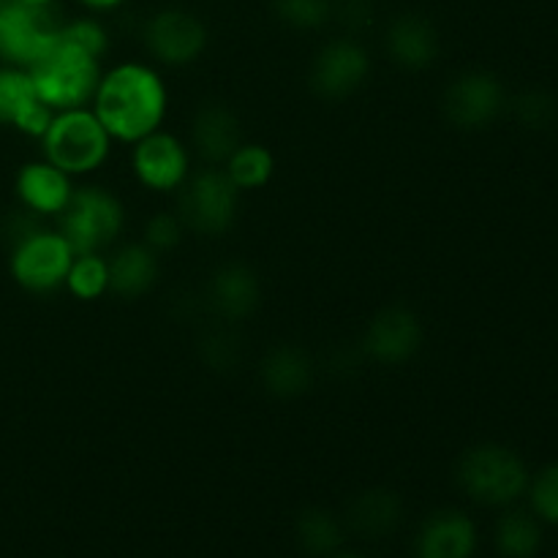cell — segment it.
Masks as SVG:
<instances>
[{
  "mask_svg": "<svg viewBox=\"0 0 558 558\" xmlns=\"http://www.w3.org/2000/svg\"><path fill=\"white\" fill-rule=\"evenodd\" d=\"M262 385L270 396L276 398H298L303 396L305 390L314 381V365H311L308 354L298 347H289V343H281V347H272L270 352L262 360Z\"/></svg>",
  "mask_w": 558,
  "mask_h": 558,
  "instance_id": "obj_21",
  "label": "cell"
},
{
  "mask_svg": "<svg viewBox=\"0 0 558 558\" xmlns=\"http://www.w3.org/2000/svg\"><path fill=\"white\" fill-rule=\"evenodd\" d=\"M477 529L458 510H439L417 534V558H472Z\"/></svg>",
  "mask_w": 558,
  "mask_h": 558,
  "instance_id": "obj_19",
  "label": "cell"
},
{
  "mask_svg": "<svg viewBox=\"0 0 558 558\" xmlns=\"http://www.w3.org/2000/svg\"><path fill=\"white\" fill-rule=\"evenodd\" d=\"M532 505L545 521L558 523V463L545 469L532 485Z\"/></svg>",
  "mask_w": 558,
  "mask_h": 558,
  "instance_id": "obj_29",
  "label": "cell"
},
{
  "mask_svg": "<svg viewBox=\"0 0 558 558\" xmlns=\"http://www.w3.org/2000/svg\"><path fill=\"white\" fill-rule=\"evenodd\" d=\"M298 539L311 556H330L341 548L343 526L325 510H308L298 521Z\"/></svg>",
  "mask_w": 558,
  "mask_h": 558,
  "instance_id": "obj_26",
  "label": "cell"
},
{
  "mask_svg": "<svg viewBox=\"0 0 558 558\" xmlns=\"http://www.w3.org/2000/svg\"><path fill=\"white\" fill-rule=\"evenodd\" d=\"M338 558H363V556H338Z\"/></svg>",
  "mask_w": 558,
  "mask_h": 558,
  "instance_id": "obj_33",
  "label": "cell"
},
{
  "mask_svg": "<svg viewBox=\"0 0 558 558\" xmlns=\"http://www.w3.org/2000/svg\"><path fill=\"white\" fill-rule=\"evenodd\" d=\"M183 234H185V223L180 221L178 213L161 210L156 213V216L147 218L145 223V245L150 251H156V254L178 248Z\"/></svg>",
  "mask_w": 558,
  "mask_h": 558,
  "instance_id": "obj_28",
  "label": "cell"
},
{
  "mask_svg": "<svg viewBox=\"0 0 558 558\" xmlns=\"http://www.w3.org/2000/svg\"><path fill=\"white\" fill-rule=\"evenodd\" d=\"M368 74L371 58L363 44L357 38H332L316 52L308 71V85L319 98L336 101L360 90Z\"/></svg>",
  "mask_w": 558,
  "mask_h": 558,
  "instance_id": "obj_11",
  "label": "cell"
},
{
  "mask_svg": "<svg viewBox=\"0 0 558 558\" xmlns=\"http://www.w3.org/2000/svg\"><path fill=\"white\" fill-rule=\"evenodd\" d=\"M243 142L238 114L223 104H205L191 123V145L210 167H223Z\"/></svg>",
  "mask_w": 558,
  "mask_h": 558,
  "instance_id": "obj_18",
  "label": "cell"
},
{
  "mask_svg": "<svg viewBox=\"0 0 558 558\" xmlns=\"http://www.w3.org/2000/svg\"><path fill=\"white\" fill-rule=\"evenodd\" d=\"M423 347V322L401 305L379 311L368 322L363 336V352L379 365H403Z\"/></svg>",
  "mask_w": 558,
  "mask_h": 558,
  "instance_id": "obj_13",
  "label": "cell"
},
{
  "mask_svg": "<svg viewBox=\"0 0 558 558\" xmlns=\"http://www.w3.org/2000/svg\"><path fill=\"white\" fill-rule=\"evenodd\" d=\"M543 543L537 521L526 512H507L496 529V545L507 558H532Z\"/></svg>",
  "mask_w": 558,
  "mask_h": 558,
  "instance_id": "obj_25",
  "label": "cell"
},
{
  "mask_svg": "<svg viewBox=\"0 0 558 558\" xmlns=\"http://www.w3.org/2000/svg\"><path fill=\"white\" fill-rule=\"evenodd\" d=\"M109 292L136 300L158 281V254L145 243H129L109 256Z\"/></svg>",
  "mask_w": 558,
  "mask_h": 558,
  "instance_id": "obj_20",
  "label": "cell"
},
{
  "mask_svg": "<svg viewBox=\"0 0 558 558\" xmlns=\"http://www.w3.org/2000/svg\"><path fill=\"white\" fill-rule=\"evenodd\" d=\"M387 52L407 71H423L439 58V33L425 16L401 14L387 27Z\"/></svg>",
  "mask_w": 558,
  "mask_h": 558,
  "instance_id": "obj_17",
  "label": "cell"
},
{
  "mask_svg": "<svg viewBox=\"0 0 558 558\" xmlns=\"http://www.w3.org/2000/svg\"><path fill=\"white\" fill-rule=\"evenodd\" d=\"M80 3L85 5L87 11H93V14H104V11L120 9V5H123L125 0H80Z\"/></svg>",
  "mask_w": 558,
  "mask_h": 558,
  "instance_id": "obj_31",
  "label": "cell"
},
{
  "mask_svg": "<svg viewBox=\"0 0 558 558\" xmlns=\"http://www.w3.org/2000/svg\"><path fill=\"white\" fill-rule=\"evenodd\" d=\"M90 109L114 142L134 145L161 129L167 120V82L153 65L140 60L112 65L101 74Z\"/></svg>",
  "mask_w": 558,
  "mask_h": 558,
  "instance_id": "obj_1",
  "label": "cell"
},
{
  "mask_svg": "<svg viewBox=\"0 0 558 558\" xmlns=\"http://www.w3.org/2000/svg\"><path fill=\"white\" fill-rule=\"evenodd\" d=\"M63 20L54 5H27L20 0L0 3V63L31 69L58 38Z\"/></svg>",
  "mask_w": 558,
  "mask_h": 558,
  "instance_id": "obj_8",
  "label": "cell"
},
{
  "mask_svg": "<svg viewBox=\"0 0 558 558\" xmlns=\"http://www.w3.org/2000/svg\"><path fill=\"white\" fill-rule=\"evenodd\" d=\"M441 109H445V118L458 129H485L505 109V87L488 71H463L447 85Z\"/></svg>",
  "mask_w": 558,
  "mask_h": 558,
  "instance_id": "obj_12",
  "label": "cell"
},
{
  "mask_svg": "<svg viewBox=\"0 0 558 558\" xmlns=\"http://www.w3.org/2000/svg\"><path fill=\"white\" fill-rule=\"evenodd\" d=\"M278 20L294 31H316L332 16V0H272Z\"/></svg>",
  "mask_w": 558,
  "mask_h": 558,
  "instance_id": "obj_27",
  "label": "cell"
},
{
  "mask_svg": "<svg viewBox=\"0 0 558 558\" xmlns=\"http://www.w3.org/2000/svg\"><path fill=\"white\" fill-rule=\"evenodd\" d=\"M131 169L140 185L156 194H172L191 178V150L180 136L153 131L131 147Z\"/></svg>",
  "mask_w": 558,
  "mask_h": 558,
  "instance_id": "obj_10",
  "label": "cell"
},
{
  "mask_svg": "<svg viewBox=\"0 0 558 558\" xmlns=\"http://www.w3.org/2000/svg\"><path fill=\"white\" fill-rule=\"evenodd\" d=\"M259 278L243 262H229V265L218 267L207 283V305L213 314L223 322H243L259 305Z\"/></svg>",
  "mask_w": 558,
  "mask_h": 558,
  "instance_id": "obj_16",
  "label": "cell"
},
{
  "mask_svg": "<svg viewBox=\"0 0 558 558\" xmlns=\"http://www.w3.org/2000/svg\"><path fill=\"white\" fill-rule=\"evenodd\" d=\"M125 207L101 185L74 189L65 210L58 216V232L69 240L74 254H101L120 238Z\"/></svg>",
  "mask_w": 558,
  "mask_h": 558,
  "instance_id": "obj_4",
  "label": "cell"
},
{
  "mask_svg": "<svg viewBox=\"0 0 558 558\" xmlns=\"http://www.w3.org/2000/svg\"><path fill=\"white\" fill-rule=\"evenodd\" d=\"M240 191L227 178L221 167H207L191 172V178L180 185L178 216L185 229L205 238H221L229 232L238 218Z\"/></svg>",
  "mask_w": 558,
  "mask_h": 558,
  "instance_id": "obj_6",
  "label": "cell"
},
{
  "mask_svg": "<svg viewBox=\"0 0 558 558\" xmlns=\"http://www.w3.org/2000/svg\"><path fill=\"white\" fill-rule=\"evenodd\" d=\"M14 194L22 210L38 218H58L74 194V183L71 174L41 158V161L22 163L14 178Z\"/></svg>",
  "mask_w": 558,
  "mask_h": 558,
  "instance_id": "obj_15",
  "label": "cell"
},
{
  "mask_svg": "<svg viewBox=\"0 0 558 558\" xmlns=\"http://www.w3.org/2000/svg\"><path fill=\"white\" fill-rule=\"evenodd\" d=\"M515 112L526 125H532V129H543V125H548L550 120H554L556 104L554 98L545 96V93H526V96L518 98Z\"/></svg>",
  "mask_w": 558,
  "mask_h": 558,
  "instance_id": "obj_30",
  "label": "cell"
},
{
  "mask_svg": "<svg viewBox=\"0 0 558 558\" xmlns=\"http://www.w3.org/2000/svg\"><path fill=\"white\" fill-rule=\"evenodd\" d=\"M65 292L82 303L104 298L109 292V262L101 254H76L65 276Z\"/></svg>",
  "mask_w": 558,
  "mask_h": 558,
  "instance_id": "obj_24",
  "label": "cell"
},
{
  "mask_svg": "<svg viewBox=\"0 0 558 558\" xmlns=\"http://www.w3.org/2000/svg\"><path fill=\"white\" fill-rule=\"evenodd\" d=\"M207 27L196 14L185 9H161L147 20L145 47L156 63L183 69L196 63L207 49Z\"/></svg>",
  "mask_w": 558,
  "mask_h": 558,
  "instance_id": "obj_9",
  "label": "cell"
},
{
  "mask_svg": "<svg viewBox=\"0 0 558 558\" xmlns=\"http://www.w3.org/2000/svg\"><path fill=\"white\" fill-rule=\"evenodd\" d=\"M27 71H31L38 98L54 112L90 107L93 93H96L104 74L101 58L65 41L60 33L52 47L47 49V54Z\"/></svg>",
  "mask_w": 558,
  "mask_h": 558,
  "instance_id": "obj_2",
  "label": "cell"
},
{
  "mask_svg": "<svg viewBox=\"0 0 558 558\" xmlns=\"http://www.w3.org/2000/svg\"><path fill=\"white\" fill-rule=\"evenodd\" d=\"M458 485L480 505H512L529 488L526 463L501 445H477L458 461Z\"/></svg>",
  "mask_w": 558,
  "mask_h": 558,
  "instance_id": "obj_5",
  "label": "cell"
},
{
  "mask_svg": "<svg viewBox=\"0 0 558 558\" xmlns=\"http://www.w3.org/2000/svg\"><path fill=\"white\" fill-rule=\"evenodd\" d=\"M20 3H27V5H54V0H20Z\"/></svg>",
  "mask_w": 558,
  "mask_h": 558,
  "instance_id": "obj_32",
  "label": "cell"
},
{
  "mask_svg": "<svg viewBox=\"0 0 558 558\" xmlns=\"http://www.w3.org/2000/svg\"><path fill=\"white\" fill-rule=\"evenodd\" d=\"M112 145L114 140L90 107L54 112L52 123L41 136L44 158L71 178L98 172L112 156Z\"/></svg>",
  "mask_w": 558,
  "mask_h": 558,
  "instance_id": "obj_3",
  "label": "cell"
},
{
  "mask_svg": "<svg viewBox=\"0 0 558 558\" xmlns=\"http://www.w3.org/2000/svg\"><path fill=\"white\" fill-rule=\"evenodd\" d=\"M0 3H3V0H0Z\"/></svg>",
  "mask_w": 558,
  "mask_h": 558,
  "instance_id": "obj_34",
  "label": "cell"
},
{
  "mask_svg": "<svg viewBox=\"0 0 558 558\" xmlns=\"http://www.w3.org/2000/svg\"><path fill=\"white\" fill-rule=\"evenodd\" d=\"M54 118V109L38 98L31 71L0 63V125H11L20 134L41 140Z\"/></svg>",
  "mask_w": 558,
  "mask_h": 558,
  "instance_id": "obj_14",
  "label": "cell"
},
{
  "mask_svg": "<svg viewBox=\"0 0 558 558\" xmlns=\"http://www.w3.org/2000/svg\"><path fill=\"white\" fill-rule=\"evenodd\" d=\"M74 248L58 229L38 227L11 245L9 272L20 289L31 294H52L65 287Z\"/></svg>",
  "mask_w": 558,
  "mask_h": 558,
  "instance_id": "obj_7",
  "label": "cell"
},
{
  "mask_svg": "<svg viewBox=\"0 0 558 558\" xmlns=\"http://www.w3.org/2000/svg\"><path fill=\"white\" fill-rule=\"evenodd\" d=\"M401 521V501L390 490H368L349 507V526L363 537H385Z\"/></svg>",
  "mask_w": 558,
  "mask_h": 558,
  "instance_id": "obj_22",
  "label": "cell"
},
{
  "mask_svg": "<svg viewBox=\"0 0 558 558\" xmlns=\"http://www.w3.org/2000/svg\"><path fill=\"white\" fill-rule=\"evenodd\" d=\"M223 172L227 178L238 185V191H259L276 174V156H272L270 147L256 145V142H240L238 150L227 158L223 163Z\"/></svg>",
  "mask_w": 558,
  "mask_h": 558,
  "instance_id": "obj_23",
  "label": "cell"
}]
</instances>
